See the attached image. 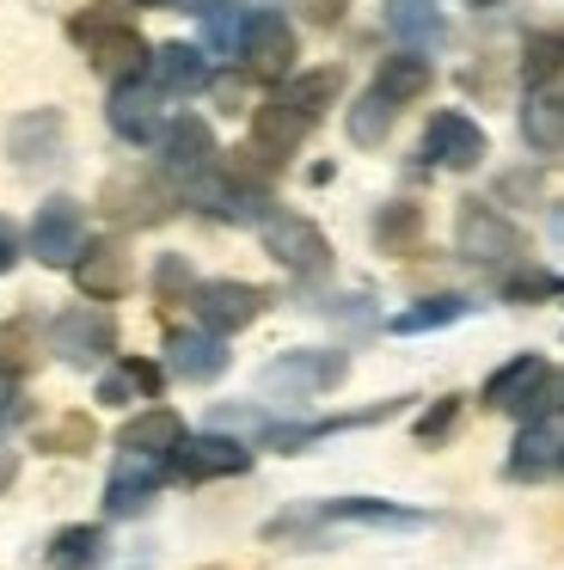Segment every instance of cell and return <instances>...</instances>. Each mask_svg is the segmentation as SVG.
Returning a JSON list of instances; mask_svg holds the SVG:
<instances>
[{"label": "cell", "mask_w": 564, "mask_h": 570, "mask_svg": "<svg viewBox=\"0 0 564 570\" xmlns=\"http://www.w3.org/2000/svg\"><path fill=\"white\" fill-rule=\"evenodd\" d=\"M301 528H387V533H411L429 528V509H405V503H380V497H338L319 509H294V515L270 521L264 540H289Z\"/></svg>", "instance_id": "obj_1"}, {"label": "cell", "mask_w": 564, "mask_h": 570, "mask_svg": "<svg viewBox=\"0 0 564 570\" xmlns=\"http://www.w3.org/2000/svg\"><path fill=\"white\" fill-rule=\"evenodd\" d=\"M74 43H86V56H93L98 75L110 80H129V75H147V62H154V50H147V38L135 26H123L117 7H86L80 19H74Z\"/></svg>", "instance_id": "obj_2"}, {"label": "cell", "mask_w": 564, "mask_h": 570, "mask_svg": "<svg viewBox=\"0 0 564 570\" xmlns=\"http://www.w3.org/2000/svg\"><path fill=\"white\" fill-rule=\"evenodd\" d=\"M485 411H509V417H527L534 423L539 411H552V368L546 356H509L497 374L485 381Z\"/></svg>", "instance_id": "obj_3"}, {"label": "cell", "mask_w": 564, "mask_h": 570, "mask_svg": "<svg viewBox=\"0 0 564 570\" xmlns=\"http://www.w3.org/2000/svg\"><path fill=\"white\" fill-rule=\"evenodd\" d=\"M257 227H264V252L282 264V271H294V276H325V271H331V239L319 234L307 215L270 209Z\"/></svg>", "instance_id": "obj_4"}, {"label": "cell", "mask_w": 564, "mask_h": 570, "mask_svg": "<svg viewBox=\"0 0 564 570\" xmlns=\"http://www.w3.org/2000/svg\"><path fill=\"white\" fill-rule=\"evenodd\" d=\"M454 246L473 264H522V227L497 215L490 203H460L454 215Z\"/></svg>", "instance_id": "obj_5"}, {"label": "cell", "mask_w": 564, "mask_h": 570, "mask_svg": "<svg viewBox=\"0 0 564 570\" xmlns=\"http://www.w3.org/2000/svg\"><path fill=\"white\" fill-rule=\"evenodd\" d=\"M350 374V356L343 350H289L264 368V393H282V399H319L331 386H343Z\"/></svg>", "instance_id": "obj_6"}, {"label": "cell", "mask_w": 564, "mask_h": 570, "mask_svg": "<svg viewBox=\"0 0 564 570\" xmlns=\"http://www.w3.org/2000/svg\"><path fill=\"white\" fill-rule=\"evenodd\" d=\"M49 350L74 368H93V362L117 356V320L105 307H68L49 320Z\"/></svg>", "instance_id": "obj_7"}, {"label": "cell", "mask_w": 564, "mask_h": 570, "mask_svg": "<svg viewBox=\"0 0 564 570\" xmlns=\"http://www.w3.org/2000/svg\"><path fill=\"white\" fill-rule=\"evenodd\" d=\"M240 62L252 80H289L294 62H301V43H294V26L282 13H252L240 38Z\"/></svg>", "instance_id": "obj_8"}, {"label": "cell", "mask_w": 564, "mask_h": 570, "mask_svg": "<svg viewBox=\"0 0 564 570\" xmlns=\"http://www.w3.org/2000/svg\"><path fill=\"white\" fill-rule=\"evenodd\" d=\"M86 246V209L74 197H49L31 222V258L49 264V271H74Z\"/></svg>", "instance_id": "obj_9"}, {"label": "cell", "mask_w": 564, "mask_h": 570, "mask_svg": "<svg viewBox=\"0 0 564 570\" xmlns=\"http://www.w3.org/2000/svg\"><path fill=\"white\" fill-rule=\"evenodd\" d=\"M252 466V448L233 442V435H184L178 448H172V479L184 484H208V479H240V472Z\"/></svg>", "instance_id": "obj_10"}, {"label": "cell", "mask_w": 564, "mask_h": 570, "mask_svg": "<svg viewBox=\"0 0 564 570\" xmlns=\"http://www.w3.org/2000/svg\"><path fill=\"white\" fill-rule=\"evenodd\" d=\"M485 154H490V141L466 111L429 117V129H424V160L429 166H441V173H473V166H485Z\"/></svg>", "instance_id": "obj_11"}, {"label": "cell", "mask_w": 564, "mask_h": 570, "mask_svg": "<svg viewBox=\"0 0 564 570\" xmlns=\"http://www.w3.org/2000/svg\"><path fill=\"white\" fill-rule=\"evenodd\" d=\"M159 99H166V92H159L147 75L117 80V87H110V105H105L110 129H117L123 141H135V148L159 141V129H166V111H159Z\"/></svg>", "instance_id": "obj_12"}, {"label": "cell", "mask_w": 564, "mask_h": 570, "mask_svg": "<svg viewBox=\"0 0 564 570\" xmlns=\"http://www.w3.org/2000/svg\"><path fill=\"white\" fill-rule=\"evenodd\" d=\"M166 479H172L166 454H129V448H123L117 466H110V479H105V509L110 515H142Z\"/></svg>", "instance_id": "obj_13"}, {"label": "cell", "mask_w": 564, "mask_h": 570, "mask_svg": "<svg viewBox=\"0 0 564 570\" xmlns=\"http://www.w3.org/2000/svg\"><path fill=\"white\" fill-rule=\"evenodd\" d=\"M191 307H196V320L208 325V332H245V325L257 320V313L270 307V295L264 288H252V283H233V276H221V283H196V295H191Z\"/></svg>", "instance_id": "obj_14"}, {"label": "cell", "mask_w": 564, "mask_h": 570, "mask_svg": "<svg viewBox=\"0 0 564 570\" xmlns=\"http://www.w3.org/2000/svg\"><path fill=\"white\" fill-rule=\"evenodd\" d=\"M307 129H313V117L294 111V105H282V99L257 105V111H252V160H264L270 173H276V166H289L294 154H301Z\"/></svg>", "instance_id": "obj_15"}, {"label": "cell", "mask_w": 564, "mask_h": 570, "mask_svg": "<svg viewBox=\"0 0 564 570\" xmlns=\"http://www.w3.org/2000/svg\"><path fill=\"white\" fill-rule=\"evenodd\" d=\"M159 166H166L172 178H184V185L215 173V129H208L203 117H172V124L159 129Z\"/></svg>", "instance_id": "obj_16"}, {"label": "cell", "mask_w": 564, "mask_h": 570, "mask_svg": "<svg viewBox=\"0 0 564 570\" xmlns=\"http://www.w3.org/2000/svg\"><path fill=\"white\" fill-rule=\"evenodd\" d=\"M227 344H221V332H166V374H178V381L191 386H208L227 374Z\"/></svg>", "instance_id": "obj_17"}, {"label": "cell", "mask_w": 564, "mask_h": 570, "mask_svg": "<svg viewBox=\"0 0 564 570\" xmlns=\"http://www.w3.org/2000/svg\"><path fill=\"white\" fill-rule=\"evenodd\" d=\"M61 141H68V117H61L56 105H37V111L12 117V129H7V154H12L19 166H43V160H56Z\"/></svg>", "instance_id": "obj_18"}, {"label": "cell", "mask_w": 564, "mask_h": 570, "mask_svg": "<svg viewBox=\"0 0 564 570\" xmlns=\"http://www.w3.org/2000/svg\"><path fill=\"white\" fill-rule=\"evenodd\" d=\"M129 252L117 246V239H98V246H80V258H74V288H80L86 301H117L123 288H129Z\"/></svg>", "instance_id": "obj_19"}, {"label": "cell", "mask_w": 564, "mask_h": 570, "mask_svg": "<svg viewBox=\"0 0 564 570\" xmlns=\"http://www.w3.org/2000/svg\"><path fill=\"white\" fill-rule=\"evenodd\" d=\"M98 209L123 227H154L159 215H166V197H159V185H147V178H110V185L98 190Z\"/></svg>", "instance_id": "obj_20"}, {"label": "cell", "mask_w": 564, "mask_h": 570, "mask_svg": "<svg viewBox=\"0 0 564 570\" xmlns=\"http://www.w3.org/2000/svg\"><path fill=\"white\" fill-rule=\"evenodd\" d=\"M147 80H154L159 92H178V99H191V92L208 87V62L196 43H159L154 62H147Z\"/></svg>", "instance_id": "obj_21"}, {"label": "cell", "mask_w": 564, "mask_h": 570, "mask_svg": "<svg viewBox=\"0 0 564 570\" xmlns=\"http://www.w3.org/2000/svg\"><path fill=\"white\" fill-rule=\"evenodd\" d=\"M178 442H184V417H178V411H166V405L135 411V417L117 430V448H129V454H166L172 460V448H178Z\"/></svg>", "instance_id": "obj_22"}, {"label": "cell", "mask_w": 564, "mask_h": 570, "mask_svg": "<svg viewBox=\"0 0 564 570\" xmlns=\"http://www.w3.org/2000/svg\"><path fill=\"white\" fill-rule=\"evenodd\" d=\"M105 528H93V521H74V528H61L56 540H49L43 552V570H105Z\"/></svg>", "instance_id": "obj_23"}, {"label": "cell", "mask_w": 564, "mask_h": 570, "mask_svg": "<svg viewBox=\"0 0 564 570\" xmlns=\"http://www.w3.org/2000/svg\"><path fill=\"white\" fill-rule=\"evenodd\" d=\"M429 80H436V68L424 62V50H399V56L380 62L375 92H380V99H392V105H411V99H424V92H429Z\"/></svg>", "instance_id": "obj_24"}, {"label": "cell", "mask_w": 564, "mask_h": 570, "mask_svg": "<svg viewBox=\"0 0 564 570\" xmlns=\"http://www.w3.org/2000/svg\"><path fill=\"white\" fill-rule=\"evenodd\" d=\"M387 31L405 43V50H429V43L448 38L436 0H392V7H387Z\"/></svg>", "instance_id": "obj_25"}, {"label": "cell", "mask_w": 564, "mask_h": 570, "mask_svg": "<svg viewBox=\"0 0 564 570\" xmlns=\"http://www.w3.org/2000/svg\"><path fill=\"white\" fill-rule=\"evenodd\" d=\"M392 117H399V105H392V99H380V92L368 87L362 99L350 105L343 129H350V141H356V148H380V141L392 136Z\"/></svg>", "instance_id": "obj_26"}, {"label": "cell", "mask_w": 564, "mask_h": 570, "mask_svg": "<svg viewBox=\"0 0 564 570\" xmlns=\"http://www.w3.org/2000/svg\"><path fill=\"white\" fill-rule=\"evenodd\" d=\"M466 313H473V301H466V295H429V301H417V307L392 313V332H399V337H417V332H436V325L466 320Z\"/></svg>", "instance_id": "obj_27"}, {"label": "cell", "mask_w": 564, "mask_h": 570, "mask_svg": "<svg viewBox=\"0 0 564 570\" xmlns=\"http://www.w3.org/2000/svg\"><path fill=\"white\" fill-rule=\"evenodd\" d=\"M417 239H424V209H417V203H387V209L375 215V246L380 252L399 258V252H411Z\"/></svg>", "instance_id": "obj_28"}, {"label": "cell", "mask_w": 564, "mask_h": 570, "mask_svg": "<svg viewBox=\"0 0 564 570\" xmlns=\"http://www.w3.org/2000/svg\"><path fill=\"white\" fill-rule=\"evenodd\" d=\"M93 442H98V423L86 411H68V417L37 430V454H93Z\"/></svg>", "instance_id": "obj_29"}, {"label": "cell", "mask_w": 564, "mask_h": 570, "mask_svg": "<svg viewBox=\"0 0 564 570\" xmlns=\"http://www.w3.org/2000/svg\"><path fill=\"white\" fill-rule=\"evenodd\" d=\"M522 136L534 148H564V99L558 92H534L522 105Z\"/></svg>", "instance_id": "obj_30"}, {"label": "cell", "mask_w": 564, "mask_h": 570, "mask_svg": "<svg viewBox=\"0 0 564 570\" xmlns=\"http://www.w3.org/2000/svg\"><path fill=\"white\" fill-rule=\"evenodd\" d=\"M338 87H343V75H338V68H313V75H289V87H282V105H294V111L319 117L331 99H338Z\"/></svg>", "instance_id": "obj_31"}, {"label": "cell", "mask_w": 564, "mask_h": 570, "mask_svg": "<svg viewBox=\"0 0 564 570\" xmlns=\"http://www.w3.org/2000/svg\"><path fill=\"white\" fill-rule=\"evenodd\" d=\"M546 295H564V276L558 271L509 264V276H503V301H546Z\"/></svg>", "instance_id": "obj_32"}, {"label": "cell", "mask_w": 564, "mask_h": 570, "mask_svg": "<svg viewBox=\"0 0 564 570\" xmlns=\"http://www.w3.org/2000/svg\"><path fill=\"white\" fill-rule=\"evenodd\" d=\"M37 356H43V337H37L31 320H7V325H0V362H7V368L25 374Z\"/></svg>", "instance_id": "obj_33"}, {"label": "cell", "mask_w": 564, "mask_h": 570, "mask_svg": "<svg viewBox=\"0 0 564 570\" xmlns=\"http://www.w3.org/2000/svg\"><path fill=\"white\" fill-rule=\"evenodd\" d=\"M154 295H159V307H184V301L196 295V276L178 252H166V258L154 264Z\"/></svg>", "instance_id": "obj_34"}, {"label": "cell", "mask_w": 564, "mask_h": 570, "mask_svg": "<svg viewBox=\"0 0 564 570\" xmlns=\"http://www.w3.org/2000/svg\"><path fill=\"white\" fill-rule=\"evenodd\" d=\"M460 405H466L460 393H441L436 405H429L424 417H417V442H429V448H436V442H448V435H454V423H460Z\"/></svg>", "instance_id": "obj_35"}, {"label": "cell", "mask_w": 564, "mask_h": 570, "mask_svg": "<svg viewBox=\"0 0 564 570\" xmlns=\"http://www.w3.org/2000/svg\"><path fill=\"white\" fill-rule=\"evenodd\" d=\"M25 417V386H19V368H7L0 362V430L7 423H19Z\"/></svg>", "instance_id": "obj_36"}, {"label": "cell", "mask_w": 564, "mask_h": 570, "mask_svg": "<svg viewBox=\"0 0 564 570\" xmlns=\"http://www.w3.org/2000/svg\"><path fill=\"white\" fill-rule=\"evenodd\" d=\"M123 374H129L135 381V393H159V386H166V368H154V362H123Z\"/></svg>", "instance_id": "obj_37"}, {"label": "cell", "mask_w": 564, "mask_h": 570, "mask_svg": "<svg viewBox=\"0 0 564 570\" xmlns=\"http://www.w3.org/2000/svg\"><path fill=\"white\" fill-rule=\"evenodd\" d=\"M135 393V381H129V374H105V381H98V399H105V405H123V399H129Z\"/></svg>", "instance_id": "obj_38"}, {"label": "cell", "mask_w": 564, "mask_h": 570, "mask_svg": "<svg viewBox=\"0 0 564 570\" xmlns=\"http://www.w3.org/2000/svg\"><path fill=\"white\" fill-rule=\"evenodd\" d=\"M12 264H19V227H12L7 215H0V276H7Z\"/></svg>", "instance_id": "obj_39"}, {"label": "cell", "mask_w": 564, "mask_h": 570, "mask_svg": "<svg viewBox=\"0 0 564 570\" xmlns=\"http://www.w3.org/2000/svg\"><path fill=\"white\" fill-rule=\"evenodd\" d=\"M12 479H19V454H12L7 442H0V497L12 491Z\"/></svg>", "instance_id": "obj_40"}, {"label": "cell", "mask_w": 564, "mask_h": 570, "mask_svg": "<svg viewBox=\"0 0 564 570\" xmlns=\"http://www.w3.org/2000/svg\"><path fill=\"white\" fill-rule=\"evenodd\" d=\"M307 13H313L319 26H338V13H343V0H307Z\"/></svg>", "instance_id": "obj_41"}, {"label": "cell", "mask_w": 564, "mask_h": 570, "mask_svg": "<svg viewBox=\"0 0 564 570\" xmlns=\"http://www.w3.org/2000/svg\"><path fill=\"white\" fill-rule=\"evenodd\" d=\"M466 7H497V0H466Z\"/></svg>", "instance_id": "obj_42"}, {"label": "cell", "mask_w": 564, "mask_h": 570, "mask_svg": "<svg viewBox=\"0 0 564 570\" xmlns=\"http://www.w3.org/2000/svg\"><path fill=\"white\" fill-rule=\"evenodd\" d=\"M135 7H159V0H135Z\"/></svg>", "instance_id": "obj_43"}, {"label": "cell", "mask_w": 564, "mask_h": 570, "mask_svg": "<svg viewBox=\"0 0 564 570\" xmlns=\"http://www.w3.org/2000/svg\"><path fill=\"white\" fill-rule=\"evenodd\" d=\"M208 570H215V564H208Z\"/></svg>", "instance_id": "obj_44"}]
</instances>
